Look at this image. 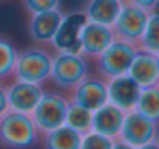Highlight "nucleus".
<instances>
[{
  "label": "nucleus",
  "instance_id": "1",
  "mask_svg": "<svg viewBox=\"0 0 159 149\" xmlns=\"http://www.w3.org/2000/svg\"><path fill=\"white\" fill-rule=\"evenodd\" d=\"M39 129L31 114L12 109L0 115V145L6 149H30L37 143Z\"/></svg>",
  "mask_w": 159,
  "mask_h": 149
},
{
  "label": "nucleus",
  "instance_id": "2",
  "mask_svg": "<svg viewBox=\"0 0 159 149\" xmlns=\"http://www.w3.org/2000/svg\"><path fill=\"white\" fill-rule=\"evenodd\" d=\"M53 65V55L43 48L30 46L17 51V58L14 65V77L22 82L30 83H43L50 79Z\"/></svg>",
  "mask_w": 159,
  "mask_h": 149
},
{
  "label": "nucleus",
  "instance_id": "3",
  "mask_svg": "<svg viewBox=\"0 0 159 149\" xmlns=\"http://www.w3.org/2000/svg\"><path fill=\"white\" fill-rule=\"evenodd\" d=\"M139 48L133 43L114 39L105 51L96 57V69L101 79L111 80L128 72V68Z\"/></svg>",
  "mask_w": 159,
  "mask_h": 149
},
{
  "label": "nucleus",
  "instance_id": "4",
  "mask_svg": "<svg viewBox=\"0 0 159 149\" xmlns=\"http://www.w3.org/2000/svg\"><path fill=\"white\" fill-rule=\"evenodd\" d=\"M88 75V63L82 54L59 51L53 57L50 79L62 89H73Z\"/></svg>",
  "mask_w": 159,
  "mask_h": 149
},
{
  "label": "nucleus",
  "instance_id": "5",
  "mask_svg": "<svg viewBox=\"0 0 159 149\" xmlns=\"http://www.w3.org/2000/svg\"><path fill=\"white\" fill-rule=\"evenodd\" d=\"M66 109H68V100L63 96L57 92L43 91L39 103L31 112V117L39 131L48 132L65 125Z\"/></svg>",
  "mask_w": 159,
  "mask_h": 149
},
{
  "label": "nucleus",
  "instance_id": "6",
  "mask_svg": "<svg viewBox=\"0 0 159 149\" xmlns=\"http://www.w3.org/2000/svg\"><path fill=\"white\" fill-rule=\"evenodd\" d=\"M148 20V11L138 8L130 3H124L114 23L111 25V31L114 34V39L138 45L145 25Z\"/></svg>",
  "mask_w": 159,
  "mask_h": 149
},
{
  "label": "nucleus",
  "instance_id": "7",
  "mask_svg": "<svg viewBox=\"0 0 159 149\" xmlns=\"http://www.w3.org/2000/svg\"><path fill=\"white\" fill-rule=\"evenodd\" d=\"M158 132L159 129L156 121L138 112L136 109H131L125 112L124 123L119 132V138L133 148H139L145 143L156 140Z\"/></svg>",
  "mask_w": 159,
  "mask_h": 149
},
{
  "label": "nucleus",
  "instance_id": "8",
  "mask_svg": "<svg viewBox=\"0 0 159 149\" xmlns=\"http://www.w3.org/2000/svg\"><path fill=\"white\" fill-rule=\"evenodd\" d=\"M71 101L80 104L82 108L94 112L101 106L108 103V89L107 80L101 77H90L87 75L73 88V99Z\"/></svg>",
  "mask_w": 159,
  "mask_h": 149
},
{
  "label": "nucleus",
  "instance_id": "9",
  "mask_svg": "<svg viewBox=\"0 0 159 149\" xmlns=\"http://www.w3.org/2000/svg\"><path fill=\"white\" fill-rule=\"evenodd\" d=\"M113 40H114V34L111 31V26L87 20L79 34V42H80L79 54H82L84 57L96 58L102 51L108 48V45Z\"/></svg>",
  "mask_w": 159,
  "mask_h": 149
},
{
  "label": "nucleus",
  "instance_id": "10",
  "mask_svg": "<svg viewBox=\"0 0 159 149\" xmlns=\"http://www.w3.org/2000/svg\"><path fill=\"white\" fill-rule=\"evenodd\" d=\"M85 22H87V17L84 12H71L68 15H63L57 28V32L51 40V45L57 51L79 54L80 51L79 34Z\"/></svg>",
  "mask_w": 159,
  "mask_h": 149
},
{
  "label": "nucleus",
  "instance_id": "11",
  "mask_svg": "<svg viewBox=\"0 0 159 149\" xmlns=\"http://www.w3.org/2000/svg\"><path fill=\"white\" fill-rule=\"evenodd\" d=\"M107 89H108V101L122 109L124 112L134 109L142 91V88L127 74L108 80Z\"/></svg>",
  "mask_w": 159,
  "mask_h": 149
},
{
  "label": "nucleus",
  "instance_id": "12",
  "mask_svg": "<svg viewBox=\"0 0 159 149\" xmlns=\"http://www.w3.org/2000/svg\"><path fill=\"white\" fill-rule=\"evenodd\" d=\"M43 94V89L37 83L22 82L16 80L6 88V100H8V109L31 114L36 104Z\"/></svg>",
  "mask_w": 159,
  "mask_h": 149
},
{
  "label": "nucleus",
  "instance_id": "13",
  "mask_svg": "<svg viewBox=\"0 0 159 149\" xmlns=\"http://www.w3.org/2000/svg\"><path fill=\"white\" fill-rule=\"evenodd\" d=\"M62 19H63V14L59 9L31 14L28 20L30 39L36 43H51Z\"/></svg>",
  "mask_w": 159,
  "mask_h": 149
},
{
  "label": "nucleus",
  "instance_id": "14",
  "mask_svg": "<svg viewBox=\"0 0 159 149\" xmlns=\"http://www.w3.org/2000/svg\"><path fill=\"white\" fill-rule=\"evenodd\" d=\"M127 75H130L141 88L159 85V66L156 54L139 49L128 68Z\"/></svg>",
  "mask_w": 159,
  "mask_h": 149
},
{
  "label": "nucleus",
  "instance_id": "15",
  "mask_svg": "<svg viewBox=\"0 0 159 149\" xmlns=\"http://www.w3.org/2000/svg\"><path fill=\"white\" fill-rule=\"evenodd\" d=\"M124 117H125V112L108 101L93 112L91 131L102 134L105 137H110V138H116V137H119V132H120V128L124 123Z\"/></svg>",
  "mask_w": 159,
  "mask_h": 149
},
{
  "label": "nucleus",
  "instance_id": "16",
  "mask_svg": "<svg viewBox=\"0 0 159 149\" xmlns=\"http://www.w3.org/2000/svg\"><path fill=\"white\" fill-rule=\"evenodd\" d=\"M122 0H88L85 5V17L90 22L111 26L122 8Z\"/></svg>",
  "mask_w": 159,
  "mask_h": 149
},
{
  "label": "nucleus",
  "instance_id": "17",
  "mask_svg": "<svg viewBox=\"0 0 159 149\" xmlns=\"http://www.w3.org/2000/svg\"><path fill=\"white\" fill-rule=\"evenodd\" d=\"M82 142V134L73 128L62 125L53 131L45 132L43 149H79Z\"/></svg>",
  "mask_w": 159,
  "mask_h": 149
},
{
  "label": "nucleus",
  "instance_id": "18",
  "mask_svg": "<svg viewBox=\"0 0 159 149\" xmlns=\"http://www.w3.org/2000/svg\"><path fill=\"white\" fill-rule=\"evenodd\" d=\"M91 118L93 112L82 108L80 104L74 101H68V109H66V117H65V125L73 128L74 131L80 132L82 135L91 131Z\"/></svg>",
  "mask_w": 159,
  "mask_h": 149
},
{
  "label": "nucleus",
  "instance_id": "19",
  "mask_svg": "<svg viewBox=\"0 0 159 149\" xmlns=\"http://www.w3.org/2000/svg\"><path fill=\"white\" fill-rule=\"evenodd\" d=\"M134 109L153 121H159V85L142 88Z\"/></svg>",
  "mask_w": 159,
  "mask_h": 149
},
{
  "label": "nucleus",
  "instance_id": "20",
  "mask_svg": "<svg viewBox=\"0 0 159 149\" xmlns=\"http://www.w3.org/2000/svg\"><path fill=\"white\" fill-rule=\"evenodd\" d=\"M141 51H147L152 54L159 52V15L148 12V20L145 29L136 45Z\"/></svg>",
  "mask_w": 159,
  "mask_h": 149
},
{
  "label": "nucleus",
  "instance_id": "21",
  "mask_svg": "<svg viewBox=\"0 0 159 149\" xmlns=\"http://www.w3.org/2000/svg\"><path fill=\"white\" fill-rule=\"evenodd\" d=\"M17 58V48L8 36L0 34V82L12 75Z\"/></svg>",
  "mask_w": 159,
  "mask_h": 149
},
{
  "label": "nucleus",
  "instance_id": "22",
  "mask_svg": "<svg viewBox=\"0 0 159 149\" xmlns=\"http://www.w3.org/2000/svg\"><path fill=\"white\" fill-rule=\"evenodd\" d=\"M113 138L105 137L102 134H98L94 131H90L82 135L80 148L79 149H111L113 148Z\"/></svg>",
  "mask_w": 159,
  "mask_h": 149
},
{
  "label": "nucleus",
  "instance_id": "23",
  "mask_svg": "<svg viewBox=\"0 0 159 149\" xmlns=\"http://www.w3.org/2000/svg\"><path fill=\"white\" fill-rule=\"evenodd\" d=\"M22 5H23L25 11L31 15V14H37V12L59 9L60 0H22Z\"/></svg>",
  "mask_w": 159,
  "mask_h": 149
},
{
  "label": "nucleus",
  "instance_id": "24",
  "mask_svg": "<svg viewBox=\"0 0 159 149\" xmlns=\"http://www.w3.org/2000/svg\"><path fill=\"white\" fill-rule=\"evenodd\" d=\"M122 2H124V3L134 5V6H138V8L145 9V11H150V9L156 5V2H158V0H122Z\"/></svg>",
  "mask_w": 159,
  "mask_h": 149
},
{
  "label": "nucleus",
  "instance_id": "25",
  "mask_svg": "<svg viewBox=\"0 0 159 149\" xmlns=\"http://www.w3.org/2000/svg\"><path fill=\"white\" fill-rule=\"evenodd\" d=\"M8 111V100H6V88L0 85V115Z\"/></svg>",
  "mask_w": 159,
  "mask_h": 149
},
{
  "label": "nucleus",
  "instance_id": "26",
  "mask_svg": "<svg viewBox=\"0 0 159 149\" xmlns=\"http://www.w3.org/2000/svg\"><path fill=\"white\" fill-rule=\"evenodd\" d=\"M111 149H136V148L130 146L128 143H125L122 140H116V142H113V148Z\"/></svg>",
  "mask_w": 159,
  "mask_h": 149
},
{
  "label": "nucleus",
  "instance_id": "27",
  "mask_svg": "<svg viewBox=\"0 0 159 149\" xmlns=\"http://www.w3.org/2000/svg\"><path fill=\"white\" fill-rule=\"evenodd\" d=\"M136 149H159V143L156 140H153V142L145 143V145H142V146H139V148H136Z\"/></svg>",
  "mask_w": 159,
  "mask_h": 149
},
{
  "label": "nucleus",
  "instance_id": "28",
  "mask_svg": "<svg viewBox=\"0 0 159 149\" xmlns=\"http://www.w3.org/2000/svg\"><path fill=\"white\" fill-rule=\"evenodd\" d=\"M148 12H152V14H156V15H159V0L156 2V5H155V6H153V8H152V9H150Z\"/></svg>",
  "mask_w": 159,
  "mask_h": 149
},
{
  "label": "nucleus",
  "instance_id": "29",
  "mask_svg": "<svg viewBox=\"0 0 159 149\" xmlns=\"http://www.w3.org/2000/svg\"><path fill=\"white\" fill-rule=\"evenodd\" d=\"M156 60H158V66H159V52L156 54Z\"/></svg>",
  "mask_w": 159,
  "mask_h": 149
},
{
  "label": "nucleus",
  "instance_id": "30",
  "mask_svg": "<svg viewBox=\"0 0 159 149\" xmlns=\"http://www.w3.org/2000/svg\"><path fill=\"white\" fill-rule=\"evenodd\" d=\"M156 142L159 143V132H158V137H156Z\"/></svg>",
  "mask_w": 159,
  "mask_h": 149
},
{
  "label": "nucleus",
  "instance_id": "31",
  "mask_svg": "<svg viewBox=\"0 0 159 149\" xmlns=\"http://www.w3.org/2000/svg\"><path fill=\"white\" fill-rule=\"evenodd\" d=\"M0 2H5V0H0Z\"/></svg>",
  "mask_w": 159,
  "mask_h": 149
}]
</instances>
